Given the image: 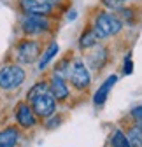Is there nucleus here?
<instances>
[{"label":"nucleus","mask_w":142,"mask_h":147,"mask_svg":"<svg viewBox=\"0 0 142 147\" xmlns=\"http://www.w3.org/2000/svg\"><path fill=\"white\" fill-rule=\"evenodd\" d=\"M20 142V130L16 126H7L0 130V147H16Z\"/></svg>","instance_id":"obj_12"},{"label":"nucleus","mask_w":142,"mask_h":147,"mask_svg":"<svg viewBox=\"0 0 142 147\" xmlns=\"http://www.w3.org/2000/svg\"><path fill=\"white\" fill-rule=\"evenodd\" d=\"M126 2H139V0H126Z\"/></svg>","instance_id":"obj_23"},{"label":"nucleus","mask_w":142,"mask_h":147,"mask_svg":"<svg viewBox=\"0 0 142 147\" xmlns=\"http://www.w3.org/2000/svg\"><path fill=\"white\" fill-rule=\"evenodd\" d=\"M18 11L21 14H37L53 18L58 11V5L49 4L46 0H18Z\"/></svg>","instance_id":"obj_7"},{"label":"nucleus","mask_w":142,"mask_h":147,"mask_svg":"<svg viewBox=\"0 0 142 147\" xmlns=\"http://www.w3.org/2000/svg\"><path fill=\"white\" fill-rule=\"evenodd\" d=\"M97 42H98V37L95 35L93 28H91V26H86V28L81 32V35H79L77 46H79V49H93V47L97 46Z\"/></svg>","instance_id":"obj_14"},{"label":"nucleus","mask_w":142,"mask_h":147,"mask_svg":"<svg viewBox=\"0 0 142 147\" xmlns=\"http://www.w3.org/2000/svg\"><path fill=\"white\" fill-rule=\"evenodd\" d=\"M93 32L100 39H111V37L118 35L123 30V20L119 16L109 12V11H100L95 20H93Z\"/></svg>","instance_id":"obj_2"},{"label":"nucleus","mask_w":142,"mask_h":147,"mask_svg":"<svg viewBox=\"0 0 142 147\" xmlns=\"http://www.w3.org/2000/svg\"><path fill=\"white\" fill-rule=\"evenodd\" d=\"M111 145L112 147H132L128 138H126V133L121 131V130H116L111 137Z\"/></svg>","instance_id":"obj_16"},{"label":"nucleus","mask_w":142,"mask_h":147,"mask_svg":"<svg viewBox=\"0 0 142 147\" xmlns=\"http://www.w3.org/2000/svg\"><path fill=\"white\" fill-rule=\"evenodd\" d=\"M46 2H49V4H55V5H60L63 0H46Z\"/></svg>","instance_id":"obj_22"},{"label":"nucleus","mask_w":142,"mask_h":147,"mask_svg":"<svg viewBox=\"0 0 142 147\" xmlns=\"http://www.w3.org/2000/svg\"><path fill=\"white\" fill-rule=\"evenodd\" d=\"M14 53H16V60L20 65H32L35 61H39L41 54H42V46H41L39 39L23 37V39L16 42Z\"/></svg>","instance_id":"obj_3"},{"label":"nucleus","mask_w":142,"mask_h":147,"mask_svg":"<svg viewBox=\"0 0 142 147\" xmlns=\"http://www.w3.org/2000/svg\"><path fill=\"white\" fill-rule=\"evenodd\" d=\"M126 138L132 147H142V126H139L137 123L132 124L126 131Z\"/></svg>","instance_id":"obj_15"},{"label":"nucleus","mask_w":142,"mask_h":147,"mask_svg":"<svg viewBox=\"0 0 142 147\" xmlns=\"http://www.w3.org/2000/svg\"><path fill=\"white\" fill-rule=\"evenodd\" d=\"M76 14H77L76 11H70V12H68V21H72V20H76Z\"/></svg>","instance_id":"obj_21"},{"label":"nucleus","mask_w":142,"mask_h":147,"mask_svg":"<svg viewBox=\"0 0 142 147\" xmlns=\"http://www.w3.org/2000/svg\"><path fill=\"white\" fill-rule=\"evenodd\" d=\"M123 70H125V74H132V70H133V63H132L130 54H128L126 60H125V67H123Z\"/></svg>","instance_id":"obj_20"},{"label":"nucleus","mask_w":142,"mask_h":147,"mask_svg":"<svg viewBox=\"0 0 142 147\" xmlns=\"http://www.w3.org/2000/svg\"><path fill=\"white\" fill-rule=\"evenodd\" d=\"M51 30H53V18L37 14H21L20 18V32L23 33V37L39 39V37L47 35Z\"/></svg>","instance_id":"obj_1"},{"label":"nucleus","mask_w":142,"mask_h":147,"mask_svg":"<svg viewBox=\"0 0 142 147\" xmlns=\"http://www.w3.org/2000/svg\"><path fill=\"white\" fill-rule=\"evenodd\" d=\"M26 79V72L20 63H7L0 68V89L14 91Z\"/></svg>","instance_id":"obj_4"},{"label":"nucleus","mask_w":142,"mask_h":147,"mask_svg":"<svg viewBox=\"0 0 142 147\" xmlns=\"http://www.w3.org/2000/svg\"><path fill=\"white\" fill-rule=\"evenodd\" d=\"M116 82H118V77H116V76H109V79H105L103 84L95 91V95H93V103H95L97 107H100V105L105 103V100H107L111 89H112V86H114Z\"/></svg>","instance_id":"obj_10"},{"label":"nucleus","mask_w":142,"mask_h":147,"mask_svg":"<svg viewBox=\"0 0 142 147\" xmlns=\"http://www.w3.org/2000/svg\"><path fill=\"white\" fill-rule=\"evenodd\" d=\"M30 107L33 109V112L37 117L41 119H47L51 117L53 114H56V98L51 95V91H44V93H39V95H35L33 98L28 100Z\"/></svg>","instance_id":"obj_6"},{"label":"nucleus","mask_w":142,"mask_h":147,"mask_svg":"<svg viewBox=\"0 0 142 147\" xmlns=\"http://www.w3.org/2000/svg\"><path fill=\"white\" fill-rule=\"evenodd\" d=\"M47 82H49V91H51V95L56 98V102H65V100L70 96L68 82H67L65 77L58 76V74H53L51 79H49Z\"/></svg>","instance_id":"obj_9"},{"label":"nucleus","mask_w":142,"mask_h":147,"mask_svg":"<svg viewBox=\"0 0 142 147\" xmlns=\"http://www.w3.org/2000/svg\"><path fill=\"white\" fill-rule=\"evenodd\" d=\"M60 123H62V117H58L56 114H53L51 117H47V121H46V126H47L49 130H51V128H56Z\"/></svg>","instance_id":"obj_19"},{"label":"nucleus","mask_w":142,"mask_h":147,"mask_svg":"<svg viewBox=\"0 0 142 147\" xmlns=\"http://www.w3.org/2000/svg\"><path fill=\"white\" fill-rule=\"evenodd\" d=\"M58 51H60V46H58V42H55V40H51L47 46H46V49L42 51V54H41V58H39V61H37V68L42 72V70H46L47 68V65L55 60V56L58 54Z\"/></svg>","instance_id":"obj_11"},{"label":"nucleus","mask_w":142,"mask_h":147,"mask_svg":"<svg viewBox=\"0 0 142 147\" xmlns=\"http://www.w3.org/2000/svg\"><path fill=\"white\" fill-rule=\"evenodd\" d=\"M107 63V49L105 47H93V53L88 56V65L93 70H100Z\"/></svg>","instance_id":"obj_13"},{"label":"nucleus","mask_w":142,"mask_h":147,"mask_svg":"<svg viewBox=\"0 0 142 147\" xmlns=\"http://www.w3.org/2000/svg\"><path fill=\"white\" fill-rule=\"evenodd\" d=\"M132 117L135 119V123H137L139 126H142V105H139V107H135V109L132 110Z\"/></svg>","instance_id":"obj_18"},{"label":"nucleus","mask_w":142,"mask_h":147,"mask_svg":"<svg viewBox=\"0 0 142 147\" xmlns=\"http://www.w3.org/2000/svg\"><path fill=\"white\" fill-rule=\"evenodd\" d=\"M100 4L105 9H111V11H119L121 7H125L126 0H100Z\"/></svg>","instance_id":"obj_17"},{"label":"nucleus","mask_w":142,"mask_h":147,"mask_svg":"<svg viewBox=\"0 0 142 147\" xmlns=\"http://www.w3.org/2000/svg\"><path fill=\"white\" fill-rule=\"evenodd\" d=\"M14 117H16V123L20 124L21 128H25V130H30V128H33L35 124H37V116H35L33 109L30 107L28 102H20L16 105V110H14Z\"/></svg>","instance_id":"obj_8"},{"label":"nucleus","mask_w":142,"mask_h":147,"mask_svg":"<svg viewBox=\"0 0 142 147\" xmlns=\"http://www.w3.org/2000/svg\"><path fill=\"white\" fill-rule=\"evenodd\" d=\"M67 79H68L70 86L76 88L77 91H84L91 84L90 70H88V67L84 65V61L79 60V58L70 61V68H68V74H67Z\"/></svg>","instance_id":"obj_5"}]
</instances>
